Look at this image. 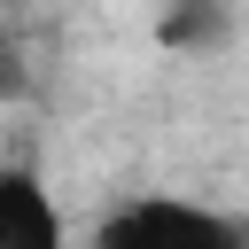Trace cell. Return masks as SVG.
Instances as JSON below:
<instances>
[{"label": "cell", "mask_w": 249, "mask_h": 249, "mask_svg": "<svg viewBox=\"0 0 249 249\" xmlns=\"http://www.w3.org/2000/svg\"><path fill=\"white\" fill-rule=\"evenodd\" d=\"M86 249H249V210L210 202V195H171V187H140L117 195Z\"/></svg>", "instance_id": "obj_1"}, {"label": "cell", "mask_w": 249, "mask_h": 249, "mask_svg": "<svg viewBox=\"0 0 249 249\" xmlns=\"http://www.w3.org/2000/svg\"><path fill=\"white\" fill-rule=\"evenodd\" d=\"M0 249H62V210L31 163L0 171Z\"/></svg>", "instance_id": "obj_2"}]
</instances>
